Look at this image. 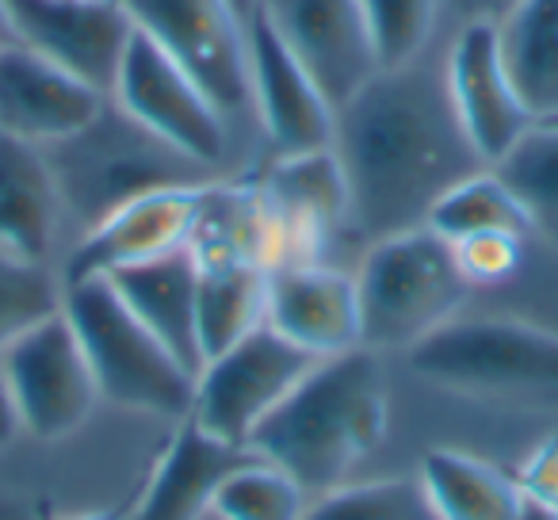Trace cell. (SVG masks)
<instances>
[{
  "mask_svg": "<svg viewBox=\"0 0 558 520\" xmlns=\"http://www.w3.org/2000/svg\"><path fill=\"white\" fill-rule=\"evenodd\" d=\"M333 154L349 184V226L367 241L425 226L436 199L489 169L466 138L444 62L379 70L337 108Z\"/></svg>",
  "mask_w": 558,
  "mask_h": 520,
  "instance_id": "obj_1",
  "label": "cell"
},
{
  "mask_svg": "<svg viewBox=\"0 0 558 520\" xmlns=\"http://www.w3.org/2000/svg\"><path fill=\"white\" fill-rule=\"evenodd\" d=\"M303 520H440L421 479L341 482L306 505Z\"/></svg>",
  "mask_w": 558,
  "mask_h": 520,
  "instance_id": "obj_28",
  "label": "cell"
},
{
  "mask_svg": "<svg viewBox=\"0 0 558 520\" xmlns=\"http://www.w3.org/2000/svg\"><path fill=\"white\" fill-rule=\"evenodd\" d=\"M517 482L524 489V497H532V501L558 505V433L543 436L539 448L524 459Z\"/></svg>",
  "mask_w": 558,
  "mask_h": 520,
  "instance_id": "obj_32",
  "label": "cell"
},
{
  "mask_svg": "<svg viewBox=\"0 0 558 520\" xmlns=\"http://www.w3.org/2000/svg\"><path fill=\"white\" fill-rule=\"evenodd\" d=\"M108 96L88 81L73 77L32 47L0 50V131L12 138L50 146L70 138L104 108Z\"/></svg>",
  "mask_w": 558,
  "mask_h": 520,
  "instance_id": "obj_18",
  "label": "cell"
},
{
  "mask_svg": "<svg viewBox=\"0 0 558 520\" xmlns=\"http://www.w3.org/2000/svg\"><path fill=\"white\" fill-rule=\"evenodd\" d=\"M360 344L372 352H410L417 341L459 318L471 283L456 249L433 226L372 241L356 273Z\"/></svg>",
  "mask_w": 558,
  "mask_h": 520,
  "instance_id": "obj_5",
  "label": "cell"
},
{
  "mask_svg": "<svg viewBox=\"0 0 558 520\" xmlns=\"http://www.w3.org/2000/svg\"><path fill=\"white\" fill-rule=\"evenodd\" d=\"M489 169L517 195L532 233L558 245V123H532Z\"/></svg>",
  "mask_w": 558,
  "mask_h": 520,
  "instance_id": "obj_25",
  "label": "cell"
},
{
  "mask_svg": "<svg viewBox=\"0 0 558 520\" xmlns=\"http://www.w3.org/2000/svg\"><path fill=\"white\" fill-rule=\"evenodd\" d=\"M0 364L9 375L24 433L35 440H65L73 436L100 402L93 364L85 356L65 306L54 318L39 322L32 334L12 341L0 352Z\"/></svg>",
  "mask_w": 558,
  "mask_h": 520,
  "instance_id": "obj_10",
  "label": "cell"
},
{
  "mask_svg": "<svg viewBox=\"0 0 558 520\" xmlns=\"http://www.w3.org/2000/svg\"><path fill=\"white\" fill-rule=\"evenodd\" d=\"M199 280H195V326H199L203 364L245 334L268 322V268L253 256L222 249H192Z\"/></svg>",
  "mask_w": 558,
  "mask_h": 520,
  "instance_id": "obj_22",
  "label": "cell"
},
{
  "mask_svg": "<svg viewBox=\"0 0 558 520\" xmlns=\"http://www.w3.org/2000/svg\"><path fill=\"white\" fill-rule=\"evenodd\" d=\"M111 288L123 295V303L169 344V352L199 375L203 352H199V326H195V280H199V265H195L192 245L165 253L146 265L119 268L108 276Z\"/></svg>",
  "mask_w": 558,
  "mask_h": 520,
  "instance_id": "obj_21",
  "label": "cell"
},
{
  "mask_svg": "<svg viewBox=\"0 0 558 520\" xmlns=\"http://www.w3.org/2000/svg\"><path fill=\"white\" fill-rule=\"evenodd\" d=\"M451 249L471 288H494L517 276L524 238L520 233H474V238L451 241Z\"/></svg>",
  "mask_w": 558,
  "mask_h": 520,
  "instance_id": "obj_31",
  "label": "cell"
},
{
  "mask_svg": "<svg viewBox=\"0 0 558 520\" xmlns=\"http://www.w3.org/2000/svg\"><path fill=\"white\" fill-rule=\"evenodd\" d=\"M62 218V195L43 146L0 131V253L47 265Z\"/></svg>",
  "mask_w": 558,
  "mask_h": 520,
  "instance_id": "obj_20",
  "label": "cell"
},
{
  "mask_svg": "<svg viewBox=\"0 0 558 520\" xmlns=\"http://www.w3.org/2000/svg\"><path fill=\"white\" fill-rule=\"evenodd\" d=\"M547 123H558V119H547Z\"/></svg>",
  "mask_w": 558,
  "mask_h": 520,
  "instance_id": "obj_40",
  "label": "cell"
},
{
  "mask_svg": "<svg viewBox=\"0 0 558 520\" xmlns=\"http://www.w3.org/2000/svg\"><path fill=\"white\" fill-rule=\"evenodd\" d=\"M501 58L535 123L558 119V0H524L497 24Z\"/></svg>",
  "mask_w": 558,
  "mask_h": 520,
  "instance_id": "obj_24",
  "label": "cell"
},
{
  "mask_svg": "<svg viewBox=\"0 0 558 520\" xmlns=\"http://www.w3.org/2000/svg\"><path fill=\"white\" fill-rule=\"evenodd\" d=\"M360 9L383 70L425 58L444 20L440 0H360Z\"/></svg>",
  "mask_w": 558,
  "mask_h": 520,
  "instance_id": "obj_30",
  "label": "cell"
},
{
  "mask_svg": "<svg viewBox=\"0 0 558 520\" xmlns=\"http://www.w3.org/2000/svg\"><path fill=\"white\" fill-rule=\"evenodd\" d=\"M24 433V421H20L16 398H12L9 375H4V364H0V456L12 448V440Z\"/></svg>",
  "mask_w": 558,
  "mask_h": 520,
  "instance_id": "obj_34",
  "label": "cell"
},
{
  "mask_svg": "<svg viewBox=\"0 0 558 520\" xmlns=\"http://www.w3.org/2000/svg\"><path fill=\"white\" fill-rule=\"evenodd\" d=\"M256 192L271 226V268L322 261V245L349 226V184L333 149L276 154Z\"/></svg>",
  "mask_w": 558,
  "mask_h": 520,
  "instance_id": "obj_13",
  "label": "cell"
},
{
  "mask_svg": "<svg viewBox=\"0 0 558 520\" xmlns=\"http://www.w3.org/2000/svg\"><path fill=\"white\" fill-rule=\"evenodd\" d=\"M448 93L459 111L466 138L482 154L486 165H497L535 123L527 104L520 100L517 85L509 77V65L501 58V39L494 24H466L456 27L448 55Z\"/></svg>",
  "mask_w": 558,
  "mask_h": 520,
  "instance_id": "obj_16",
  "label": "cell"
},
{
  "mask_svg": "<svg viewBox=\"0 0 558 520\" xmlns=\"http://www.w3.org/2000/svg\"><path fill=\"white\" fill-rule=\"evenodd\" d=\"M43 154L54 169L62 210L77 218L85 230L138 195L161 192V188L210 184L218 177L215 169L126 116L111 96L81 131L43 146Z\"/></svg>",
  "mask_w": 558,
  "mask_h": 520,
  "instance_id": "obj_3",
  "label": "cell"
},
{
  "mask_svg": "<svg viewBox=\"0 0 558 520\" xmlns=\"http://www.w3.org/2000/svg\"><path fill=\"white\" fill-rule=\"evenodd\" d=\"M210 512L218 520H303L306 489L276 463L253 456L222 479Z\"/></svg>",
  "mask_w": 558,
  "mask_h": 520,
  "instance_id": "obj_27",
  "label": "cell"
},
{
  "mask_svg": "<svg viewBox=\"0 0 558 520\" xmlns=\"http://www.w3.org/2000/svg\"><path fill=\"white\" fill-rule=\"evenodd\" d=\"M73 520H119L116 512H85V517H73Z\"/></svg>",
  "mask_w": 558,
  "mask_h": 520,
  "instance_id": "obj_39",
  "label": "cell"
},
{
  "mask_svg": "<svg viewBox=\"0 0 558 520\" xmlns=\"http://www.w3.org/2000/svg\"><path fill=\"white\" fill-rule=\"evenodd\" d=\"M260 12L333 108L383 70L360 0H260Z\"/></svg>",
  "mask_w": 558,
  "mask_h": 520,
  "instance_id": "obj_15",
  "label": "cell"
},
{
  "mask_svg": "<svg viewBox=\"0 0 558 520\" xmlns=\"http://www.w3.org/2000/svg\"><path fill=\"white\" fill-rule=\"evenodd\" d=\"M123 9L142 35L199 81L230 123L253 111L248 24L230 0H123Z\"/></svg>",
  "mask_w": 558,
  "mask_h": 520,
  "instance_id": "obj_8",
  "label": "cell"
},
{
  "mask_svg": "<svg viewBox=\"0 0 558 520\" xmlns=\"http://www.w3.org/2000/svg\"><path fill=\"white\" fill-rule=\"evenodd\" d=\"M16 43H20V35H16V24H12V12H9V4L0 0V50L16 47Z\"/></svg>",
  "mask_w": 558,
  "mask_h": 520,
  "instance_id": "obj_37",
  "label": "cell"
},
{
  "mask_svg": "<svg viewBox=\"0 0 558 520\" xmlns=\"http://www.w3.org/2000/svg\"><path fill=\"white\" fill-rule=\"evenodd\" d=\"M65 306V283L39 261L0 253V352Z\"/></svg>",
  "mask_w": 558,
  "mask_h": 520,
  "instance_id": "obj_29",
  "label": "cell"
},
{
  "mask_svg": "<svg viewBox=\"0 0 558 520\" xmlns=\"http://www.w3.org/2000/svg\"><path fill=\"white\" fill-rule=\"evenodd\" d=\"M314 364L318 356L291 344L264 322L199 367L192 418L218 440L248 448L256 425L295 390Z\"/></svg>",
  "mask_w": 558,
  "mask_h": 520,
  "instance_id": "obj_7",
  "label": "cell"
},
{
  "mask_svg": "<svg viewBox=\"0 0 558 520\" xmlns=\"http://www.w3.org/2000/svg\"><path fill=\"white\" fill-rule=\"evenodd\" d=\"M0 520H43V512L32 497L12 494V489H0Z\"/></svg>",
  "mask_w": 558,
  "mask_h": 520,
  "instance_id": "obj_35",
  "label": "cell"
},
{
  "mask_svg": "<svg viewBox=\"0 0 558 520\" xmlns=\"http://www.w3.org/2000/svg\"><path fill=\"white\" fill-rule=\"evenodd\" d=\"M387 436V372L379 352L326 356L256 425L248 448L306 494L341 486Z\"/></svg>",
  "mask_w": 558,
  "mask_h": 520,
  "instance_id": "obj_2",
  "label": "cell"
},
{
  "mask_svg": "<svg viewBox=\"0 0 558 520\" xmlns=\"http://www.w3.org/2000/svg\"><path fill=\"white\" fill-rule=\"evenodd\" d=\"M111 100L207 169L218 172V165L230 154V119L222 116V108L203 93L184 65L172 62L138 27L126 43Z\"/></svg>",
  "mask_w": 558,
  "mask_h": 520,
  "instance_id": "obj_9",
  "label": "cell"
},
{
  "mask_svg": "<svg viewBox=\"0 0 558 520\" xmlns=\"http://www.w3.org/2000/svg\"><path fill=\"white\" fill-rule=\"evenodd\" d=\"M444 16H451L459 27L466 24H505L524 0H440Z\"/></svg>",
  "mask_w": 558,
  "mask_h": 520,
  "instance_id": "obj_33",
  "label": "cell"
},
{
  "mask_svg": "<svg viewBox=\"0 0 558 520\" xmlns=\"http://www.w3.org/2000/svg\"><path fill=\"white\" fill-rule=\"evenodd\" d=\"M268 326L318 360L360 349L356 276L326 261L268 268Z\"/></svg>",
  "mask_w": 558,
  "mask_h": 520,
  "instance_id": "obj_17",
  "label": "cell"
},
{
  "mask_svg": "<svg viewBox=\"0 0 558 520\" xmlns=\"http://www.w3.org/2000/svg\"><path fill=\"white\" fill-rule=\"evenodd\" d=\"M433 387L478 402L558 410V334L520 318H451L410 352Z\"/></svg>",
  "mask_w": 558,
  "mask_h": 520,
  "instance_id": "obj_4",
  "label": "cell"
},
{
  "mask_svg": "<svg viewBox=\"0 0 558 520\" xmlns=\"http://www.w3.org/2000/svg\"><path fill=\"white\" fill-rule=\"evenodd\" d=\"M425 226H433L448 241H463L474 233H520V238L532 233L524 207L494 169L474 172L459 180L451 192H444Z\"/></svg>",
  "mask_w": 558,
  "mask_h": 520,
  "instance_id": "obj_26",
  "label": "cell"
},
{
  "mask_svg": "<svg viewBox=\"0 0 558 520\" xmlns=\"http://www.w3.org/2000/svg\"><path fill=\"white\" fill-rule=\"evenodd\" d=\"M256 451L226 444L210 436L199 421L187 413L177 421L169 448L154 463L146 489L126 520H199L210 512L215 489L230 471L248 463Z\"/></svg>",
  "mask_w": 558,
  "mask_h": 520,
  "instance_id": "obj_19",
  "label": "cell"
},
{
  "mask_svg": "<svg viewBox=\"0 0 558 520\" xmlns=\"http://www.w3.org/2000/svg\"><path fill=\"white\" fill-rule=\"evenodd\" d=\"M517 520H558V505H543V501H532V497H524Z\"/></svg>",
  "mask_w": 558,
  "mask_h": 520,
  "instance_id": "obj_36",
  "label": "cell"
},
{
  "mask_svg": "<svg viewBox=\"0 0 558 520\" xmlns=\"http://www.w3.org/2000/svg\"><path fill=\"white\" fill-rule=\"evenodd\" d=\"M248 81H253V116L276 154L333 149L337 108L260 9L248 20Z\"/></svg>",
  "mask_w": 558,
  "mask_h": 520,
  "instance_id": "obj_14",
  "label": "cell"
},
{
  "mask_svg": "<svg viewBox=\"0 0 558 520\" xmlns=\"http://www.w3.org/2000/svg\"><path fill=\"white\" fill-rule=\"evenodd\" d=\"M24 47L111 96L134 20L123 0H4Z\"/></svg>",
  "mask_w": 558,
  "mask_h": 520,
  "instance_id": "obj_12",
  "label": "cell"
},
{
  "mask_svg": "<svg viewBox=\"0 0 558 520\" xmlns=\"http://www.w3.org/2000/svg\"><path fill=\"white\" fill-rule=\"evenodd\" d=\"M417 479L440 520H517L524 505L517 479L459 448L425 451Z\"/></svg>",
  "mask_w": 558,
  "mask_h": 520,
  "instance_id": "obj_23",
  "label": "cell"
},
{
  "mask_svg": "<svg viewBox=\"0 0 558 520\" xmlns=\"http://www.w3.org/2000/svg\"><path fill=\"white\" fill-rule=\"evenodd\" d=\"M218 180L210 184L161 188V192L138 195V199L116 207L108 218L81 233L77 249L65 261L62 283H81L93 276H111L119 268L146 265L165 253L187 249L203 222Z\"/></svg>",
  "mask_w": 558,
  "mask_h": 520,
  "instance_id": "obj_11",
  "label": "cell"
},
{
  "mask_svg": "<svg viewBox=\"0 0 558 520\" xmlns=\"http://www.w3.org/2000/svg\"><path fill=\"white\" fill-rule=\"evenodd\" d=\"M230 9L238 12V16H241V20H245V24H248V20H253V12L260 9V0H230Z\"/></svg>",
  "mask_w": 558,
  "mask_h": 520,
  "instance_id": "obj_38",
  "label": "cell"
},
{
  "mask_svg": "<svg viewBox=\"0 0 558 520\" xmlns=\"http://www.w3.org/2000/svg\"><path fill=\"white\" fill-rule=\"evenodd\" d=\"M65 318L85 344L100 398L149 418L180 421L192 413L195 372L123 303L108 276L65 283Z\"/></svg>",
  "mask_w": 558,
  "mask_h": 520,
  "instance_id": "obj_6",
  "label": "cell"
}]
</instances>
